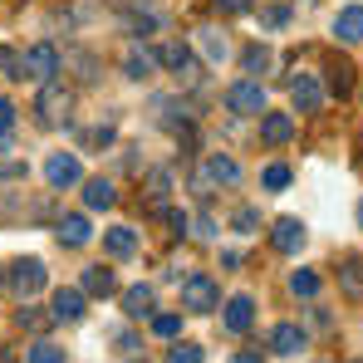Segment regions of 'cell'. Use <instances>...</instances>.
I'll list each match as a JSON object with an SVG mask.
<instances>
[{"instance_id": "1", "label": "cell", "mask_w": 363, "mask_h": 363, "mask_svg": "<svg viewBox=\"0 0 363 363\" xmlns=\"http://www.w3.org/2000/svg\"><path fill=\"white\" fill-rule=\"evenodd\" d=\"M182 309L186 314H211V309H221V285L211 280V275H186L182 280Z\"/></svg>"}, {"instance_id": "2", "label": "cell", "mask_w": 363, "mask_h": 363, "mask_svg": "<svg viewBox=\"0 0 363 363\" xmlns=\"http://www.w3.org/2000/svg\"><path fill=\"white\" fill-rule=\"evenodd\" d=\"M69 108H74L69 84H60V79H45V84H40V99H35V113H40V123H45V128H55V123L69 118Z\"/></svg>"}, {"instance_id": "3", "label": "cell", "mask_w": 363, "mask_h": 363, "mask_svg": "<svg viewBox=\"0 0 363 363\" xmlns=\"http://www.w3.org/2000/svg\"><path fill=\"white\" fill-rule=\"evenodd\" d=\"M45 280H50L45 260H15V265H10V275H5V285H10V295H15V300L40 295V290H45Z\"/></svg>"}, {"instance_id": "4", "label": "cell", "mask_w": 363, "mask_h": 363, "mask_svg": "<svg viewBox=\"0 0 363 363\" xmlns=\"http://www.w3.org/2000/svg\"><path fill=\"white\" fill-rule=\"evenodd\" d=\"M55 74H60V50H55L50 40H40V45H30V50L20 55V79L45 84V79H55Z\"/></svg>"}, {"instance_id": "5", "label": "cell", "mask_w": 363, "mask_h": 363, "mask_svg": "<svg viewBox=\"0 0 363 363\" xmlns=\"http://www.w3.org/2000/svg\"><path fill=\"white\" fill-rule=\"evenodd\" d=\"M226 108L241 113V118L265 113V89H260V79H241V84H231V89H226Z\"/></svg>"}, {"instance_id": "6", "label": "cell", "mask_w": 363, "mask_h": 363, "mask_svg": "<svg viewBox=\"0 0 363 363\" xmlns=\"http://www.w3.org/2000/svg\"><path fill=\"white\" fill-rule=\"evenodd\" d=\"M157 64H162V69H172L177 79H186V84H196V79H201V64L191 60V50H186V45H177V40L157 45Z\"/></svg>"}, {"instance_id": "7", "label": "cell", "mask_w": 363, "mask_h": 363, "mask_svg": "<svg viewBox=\"0 0 363 363\" xmlns=\"http://www.w3.org/2000/svg\"><path fill=\"white\" fill-rule=\"evenodd\" d=\"M45 182L64 191V186H79L84 182V162L74 157V152H50V162H45Z\"/></svg>"}, {"instance_id": "8", "label": "cell", "mask_w": 363, "mask_h": 363, "mask_svg": "<svg viewBox=\"0 0 363 363\" xmlns=\"http://www.w3.org/2000/svg\"><path fill=\"white\" fill-rule=\"evenodd\" d=\"M290 104H295V113H319V108H324V84H319L314 74L290 79Z\"/></svg>"}, {"instance_id": "9", "label": "cell", "mask_w": 363, "mask_h": 363, "mask_svg": "<svg viewBox=\"0 0 363 363\" xmlns=\"http://www.w3.org/2000/svg\"><path fill=\"white\" fill-rule=\"evenodd\" d=\"M270 241H275L280 255H300L304 241H309V231H304L300 216H280V221H275V231H270Z\"/></svg>"}, {"instance_id": "10", "label": "cell", "mask_w": 363, "mask_h": 363, "mask_svg": "<svg viewBox=\"0 0 363 363\" xmlns=\"http://www.w3.org/2000/svg\"><path fill=\"white\" fill-rule=\"evenodd\" d=\"M290 138H295V113H270V108L260 113V143L265 147H285Z\"/></svg>"}, {"instance_id": "11", "label": "cell", "mask_w": 363, "mask_h": 363, "mask_svg": "<svg viewBox=\"0 0 363 363\" xmlns=\"http://www.w3.org/2000/svg\"><path fill=\"white\" fill-rule=\"evenodd\" d=\"M123 74H128L133 84L152 79V74H157V50H143V45L133 40V45H128V55H123Z\"/></svg>"}, {"instance_id": "12", "label": "cell", "mask_w": 363, "mask_h": 363, "mask_svg": "<svg viewBox=\"0 0 363 363\" xmlns=\"http://www.w3.org/2000/svg\"><path fill=\"white\" fill-rule=\"evenodd\" d=\"M211 182H216V186H236V182H241V167H236L226 152H211V157H206V177L196 182V186H201V196H206V186H211Z\"/></svg>"}, {"instance_id": "13", "label": "cell", "mask_w": 363, "mask_h": 363, "mask_svg": "<svg viewBox=\"0 0 363 363\" xmlns=\"http://www.w3.org/2000/svg\"><path fill=\"white\" fill-rule=\"evenodd\" d=\"M221 324H226V334H245V329L255 324V300H250V295H231Z\"/></svg>"}, {"instance_id": "14", "label": "cell", "mask_w": 363, "mask_h": 363, "mask_svg": "<svg viewBox=\"0 0 363 363\" xmlns=\"http://www.w3.org/2000/svg\"><path fill=\"white\" fill-rule=\"evenodd\" d=\"M334 40L339 45H363V5H344L334 15Z\"/></svg>"}, {"instance_id": "15", "label": "cell", "mask_w": 363, "mask_h": 363, "mask_svg": "<svg viewBox=\"0 0 363 363\" xmlns=\"http://www.w3.org/2000/svg\"><path fill=\"white\" fill-rule=\"evenodd\" d=\"M55 236H60V245H69V250H79V245H89L94 241V231H89V216H60L55 221Z\"/></svg>"}, {"instance_id": "16", "label": "cell", "mask_w": 363, "mask_h": 363, "mask_svg": "<svg viewBox=\"0 0 363 363\" xmlns=\"http://www.w3.org/2000/svg\"><path fill=\"white\" fill-rule=\"evenodd\" d=\"M79 290H84V295H94V300H108V295L118 290V275H113L108 265H89V270H84V280H79Z\"/></svg>"}, {"instance_id": "17", "label": "cell", "mask_w": 363, "mask_h": 363, "mask_svg": "<svg viewBox=\"0 0 363 363\" xmlns=\"http://www.w3.org/2000/svg\"><path fill=\"white\" fill-rule=\"evenodd\" d=\"M84 206H89V211H108V206H118L113 182H108V177H89V182H84Z\"/></svg>"}, {"instance_id": "18", "label": "cell", "mask_w": 363, "mask_h": 363, "mask_svg": "<svg viewBox=\"0 0 363 363\" xmlns=\"http://www.w3.org/2000/svg\"><path fill=\"white\" fill-rule=\"evenodd\" d=\"M304 344H309V334H304L300 324H275V334H270V349L285 354V359H295Z\"/></svg>"}, {"instance_id": "19", "label": "cell", "mask_w": 363, "mask_h": 363, "mask_svg": "<svg viewBox=\"0 0 363 363\" xmlns=\"http://www.w3.org/2000/svg\"><path fill=\"white\" fill-rule=\"evenodd\" d=\"M50 319H60V324H79V319H84V290H55V309H50Z\"/></svg>"}, {"instance_id": "20", "label": "cell", "mask_w": 363, "mask_h": 363, "mask_svg": "<svg viewBox=\"0 0 363 363\" xmlns=\"http://www.w3.org/2000/svg\"><path fill=\"white\" fill-rule=\"evenodd\" d=\"M104 250H108L113 260L138 255V231H133V226H108V231H104Z\"/></svg>"}, {"instance_id": "21", "label": "cell", "mask_w": 363, "mask_h": 363, "mask_svg": "<svg viewBox=\"0 0 363 363\" xmlns=\"http://www.w3.org/2000/svg\"><path fill=\"white\" fill-rule=\"evenodd\" d=\"M152 304H157L152 285H128V290H123V314H128V319H147Z\"/></svg>"}, {"instance_id": "22", "label": "cell", "mask_w": 363, "mask_h": 363, "mask_svg": "<svg viewBox=\"0 0 363 363\" xmlns=\"http://www.w3.org/2000/svg\"><path fill=\"white\" fill-rule=\"evenodd\" d=\"M196 50L206 55V64H211V69H221V64H226V55H231V45H226V35H221V30H196Z\"/></svg>"}, {"instance_id": "23", "label": "cell", "mask_w": 363, "mask_h": 363, "mask_svg": "<svg viewBox=\"0 0 363 363\" xmlns=\"http://www.w3.org/2000/svg\"><path fill=\"white\" fill-rule=\"evenodd\" d=\"M339 290H344L349 300H363V255H349V260L339 265Z\"/></svg>"}, {"instance_id": "24", "label": "cell", "mask_w": 363, "mask_h": 363, "mask_svg": "<svg viewBox=\"0 0 363 363\" xmlns=\"http://www.w3.org/2000/svg\"><path fill=\"white\" fill-rule=\"evenodd\" d=\"M329 89H334L339 99H349V94H354V69H349L344 60H334V64H329Z\"/></svg>"}, {"instance_id": "25", "label": "cell", "mask_w": 363, "mask_h": 363, "mask_svg": "<svg viewBox=\"0 0 363 363\" xmlns=\"http://www.w3.org/2000/svg\"><path fill=\"white\" fill-rule=\"evenodd\" d=\"M290 295H295V300H314V295H319V275H314V270H295V275H290Z\"/></svg>"}, {"instance_id": "26", "label": "cell", "mask_w": 363, "mask_h": 363, "mask_svg": "<svg viewBox=\"0 0 363 363\" xmlns=\"http://www.w3.org/2000/svg\"><path fill=\"white\" fill-rule=\"evenodd\" d=\"M25 363H64V349H60V344H50V339H40V344L25 349Z\"/></svg>"}, {"instance_id": "27", "label": "cell", "mask_w": 363, "mask_h": 363, "mask_svg": "<svg viewBox=\"0 0 363 363\" xmlns=\"http://www.w3.org/2000/svg\"><path fill=\"white\" fill-rule=\"evenodd\" d=\"M290 177H295V172H290L285 162H270V167L260 172V182H265V191H285V186H290Z\"/></svg>"}, {"instance_id": "28", "label": "cell", "mask_w": 363, "mask_h": 363, "mask_svg": "<svg viewBox=\"0 0 363 363\" xmlns=\"http://www.w3.org/2000/svg\"><path fill=\"white\" fill-rule=\"evenodd\" d=\"M241 69L245 74H265V69H270V50H265V45H250L241 55Z\"/></svg>"}, {"instance_id": "29", "label": "cell", "mask_w": 363, "mask_h": 363, "mask_svg": "<svg viewBox=\"0 0 363 363\" xmlns=\"http://www.w3.org/2000/svg\"><path fill=\"white\" fill-rule=\"evenodd\" d=\"M152 334H157V339H177L182 334V314H152Z\"/></svg>"}, {"instance_id": "30", "label": "cell", "mask_w": 363, "mask_h": 363, "mask_svg": "<svg viewBox=\"0 0 363 363\" xmlns=\"http://www.w3.org/2000/svg\"><path fill=\"white\" fill-rule=\"evenodd\" d=\"M231 226H236L241 236H255V231H260V211H255V206H241V211L231 216Z\"/></svg>"}, {"instance_id": "31", "label": "cell", "mask_w": 363, "mask_h": 363, "mask_svg": "<svg viewBox=\"0 0 363 363\" xmlns=\"http://www.w3.org/2000/svg\"><path fill=\"white\" fill-rule=\"evenodd\" d=\"M290 25V5H275V10H260V30H285Z\"/></svg>"}, {"instance_id": "32", "label": "cell", "mask_w": 363, "mask_h": 363, "mask_svg": "<svg viewBox=\"0 0 363 363\" xmlns=\"http://www.w3.org/2000/svg\"><path fill=\"white\" fill-rule=\"evenodd\" d=\"M167 363H201V349H196V344H177V349L167 354Z\"/></svg>"}, {"instance_id": "33", "label": "cell", "mask_w": 363, "mask_h": 363, "mask_svg": "<svg viewBox=\"0 0 363 363\" xmlns=\"http://www.w3.org/2000/svg\"><path fill=\"white\" fill-rule=\"evenodd\" d=\"M0 74L5 79H20V55L15 50H0Z\"/></svg>"}, {"instance_id": "34", "label": "cell", "mask_w": 363, "mask_h": 363, "mask_svg": "<svg viewBox=\"0 0 363 363\" xmlns=\"http://www.w3.org/2000/svg\"><path fill=\"white\" fill-rule=\"evenodd\" d=\"M15 319H20V329H45V314H40V309H30V304H25Z\"/></svg>"}, {"instance_id": "35", "label": "cell", "mask_w": 363, "mask_h": 363, "mask_svg": "<svg viewBox=\"0 0 363 363\" xmlns=\"http://www.w3.org/2000/svg\"><path fill=\"white\" fill-rule=\"evenodd\" d=\"M211 5H216L221 15H245V10H250V0H211Z\"/></svg>"}, {"instance_id": "36", "label": "cell", "mask_w": 363, "mask_h": 363, "mask_svg": "<svg viewBox=\"0 0 363 363\" xmlns=\"http://www.w3.org/2000/svg\"><path fill=\"white\" fill-rule=\"evenodd\" d=\"M10 128H15V104L0 99V133H10Z\"/></svg>"}, {"instance_id": "37", "label": "cell", "mask_w": 363, "mask_h": 363, "mask_svg": "<svg viewBox=\"0 0 363 363\" xmlns=\"http://www.w3.org/2000/svg\"><path fill=\"white\" fill-rule=\"evenodd\" d=\"M118 349L123 354H143V339L138 334H118Z\"/></svg>"}, {"instance_id": "38", "label": "cell", "mask_w": 363, "mask_h": 363, "mask_svg": "<svg viewBox=\"0 0 363 363\" xmlns=\"http://www.w3.org/2000/svg\"><path fill=\"white\" fill-rule=\"evenodd\" d=\"M196 236L211 241V236H216V221H211V216H196Z\"/></svg>"}, {"instance_id": "39", "label": "cell", "mask_w": 363, "mask_h": 363, "mask_svg": "<svg viewBox=\"0 0 363 363\" xmlns=\"http://www.w3.org/2000/svg\"><path fill=\"white\" fill-rule=\"evenodd\" d=\"M231 363H265V359H260V354H236Z\"/></svg>"}, {"instance_id": "40", "label": "cell", "mask_w": 363, "mask_h": 363, "mask_svg": "<svg viewBox=\"0 0 363 363\" xmlns=\"http://www.w3.org/2000/svg\"><path fill=\"white\" fill-rule=\"evenodd\" d=\"M0 363H20V354L15 349H0Z\"/></svg>"}, {"instance_id": "41", "label": "cell", "mask_w": 363, "mask_h": 363, "mask_svg": "<svg viewBox=\"0 0 363 363\" xmlns=\"http://www.w3.org/2000/svg\"><path fill=\"white\" fill-rule=\"evenodd\" d=\"M359 226H363V201H359Z\"/></svg>"}]
</instances>
